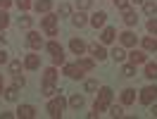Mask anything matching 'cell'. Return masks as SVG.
<instances>
[{
  "label": "cell",
  "mask_w": 157,
  "mask_h": 119,
  "mask_svg": "<svg viewBox=\"0 0 157 119\" xmlns=\"http://www.w3.org/2000/svg\"><path fill=\"white\" fill-rule=\"evenodd\" d=\"M112 88L109 86H102L100 88V95H98V100H95V105H93V112H90L88 117H98V114H102L105 109L109 107V102H112Z\"/></svg>",
  "instance_id": "1"
},
{
  "label": "cell",
  "mask_w": 157,
  "mask_h": 119,
  "mask_svg": "<svg viewBox=\"0 0 157 119\" xmlns=\"http://www.w3.org/2000/svg\"><path fill=\"white\" fill-rule=\"evenodd\" d=\"M64 107H67V100L62 98V95H57V98H52L48 102V114L50 117H62V112H64Z\"/></svg>",
  "instance_id": "2"
},
{
  "label": "cell",
  "mask_w": 157,
  "mask_h": 119,
  "mask_svg": "<svg viewBox=\"0 0 157 119\" xmlns=\"http://www.w3.org/2000/svg\"><path fill=\"white\" fill-rule=\"evenodd\" d=\"M45 50L52 55V64H62V62H64V50H62V45H59L57 40L45 43Z\"/></svg>",
  "instance_id": "3"
},
{
  "label": "cell",
  "mask_w": 157,
  "mask_h": 119,
  "mask_svg": "<svg viewBox=\"0 0 157 119\" xmlns=\"http://www.w3.org/2000/svg\"><path fill=\"white\" fill-rule=\"evenodd\" d=\"M57 14H50V12H45V17H43V29H45V33L48 36H57Z\"/></svg>",
  "instance_id": "4"
},
{
  "label": "cell",
  "mask_w": 157,
  "mask_h": 119,
  "mask_svg": "<svg viewBox=\"0 0 157 119\" xmlns=\"http://www.w3.org/2000/svg\"><path fill=\"white\" fill-rule=\"evenodd\" d=\"M152 100H157V86H145L140 90V102L143 105H152Z\"/></svg>",
  "instance_id": "5"
},
{
  "label": "cell",
  "mask_w": 157,
  "mask_h": 119,
  "mask_svg": "<svg viewBox=\"0 0 157 119\" xmlns=\"http://www.w3.org/2000/svg\"><path fill=\"white\" fill-rule=\"evenodd\" d=\"M26 43H29V48L40 50V48H43V36H40L38 31H29V36H26Z\"/></svg>",
  "instance_id": "6"
},
{
  "label": "cell",
  "mask_w": 157,
  "mask_h": 119,
  "mask_svg": "<svg viewBox=\"0 0 157 119\" xmlns=\"http://www.w3.org/2000/svg\"><path fill=\"white\" fill-rule=\"evenodd\" d=\"M128 62H131V64H145L147 52L145 50H131V52H128Z\"/></svg>",
  "instance_id": "7"
},
{
  "label": "cell",
  "mask_w": 157,
  "mask_h": 119,
  "mask_svg": "<svg viewBox=\"0 0 157 119\" xmlns=\"http://www.w3.org/2000/svg\"><path fill=\"white\" fill-rule=\"evenodd\" d=\"M17 117H19V119H33V117H36V107H33V105H19Z\"/></svg>",
  "instance_id": "8"
},
{
  "label": "cell",
  "mask_w": 157,
  "mask_h": 119,
  "mask_svg": "<svg viewBox=\"0 0 157 119\" xmlns=\"http://www.w3.org/2000/svg\"><path fill=\"white\" fill-rule=\"evenodd\" d=\"M64 74L69 79H83V69L78 64H64Z\"/></svg>",
  "instance_id": "9"
},
{
  "label": "cell",
  "mask_w": 157,
  "mask_h": 119,
  "mask_svg": "<svg viewBox=\"0 0 157 119\" xmlns=\"http://www.w3.org/2000/svg\"><path fill=\"white\" fill-rule=\"evenodd\" d=\"M88 50H90V57H93V60H98V62H102V60L107 57V50L102 48V45H98V43H93Z\"/></svg>",
  "instance_id": "10"
},
{
  "label": "cell",
  "mask_w": 157,
  "mask_h": 119,
  "mask_svg": "<svg viewBox=\"0 0 157 119\" xmlns=\"http://www.w3.org/2000/svg\"><path fill=\"white\" fill-rule=\"evenodd\" d=\"M119 40H121V45H124V48H133V45H136V33L124 31V33L119 36Z\"/></svg>",
  "instance_id": "11"
},
{
  "label": "cell",
  "mask_w": 157,
  "mask_h": 119,
  "mask_svg": "<svg viewBox=\"0 0 157 119\" xmlns=\"http://www.w3.org/2000/svg\"><path fill=\"white\" fill-rule=\"evenodd\" d=\"M69 48H71V52H74V55H83L86 43H83L81 38H71V40H69Z\"/></svg>",
  "instance_id": "12"
},
{
  "label": "cell",
  "mask_w": 157,
  "mask_h": 119,
  "mask_svg": "<svg viewBox=\"0 0 157 119\" xmlns=\"http://www.w3.org/2000/svg\"><path fill=\"white\" fill-rule=\"evenodd\" d=\"M24 67H26V69H38V67H40V55H33V52H31V55H26Z\"/></svg>",
  "instance_id": "13"
},
{
  "label": "cell",
  "mask_w": 157,
  "mask_h": 119,
  "mask_svg": "<svg viewBox=\"0 0 157 119\" xmlns=\"http://www.w3.org/2000/svg\"><path fill=\"white\" fill-rule=\"evenodd\" d=\"M105 19H107V14L100 10V12H95V14L90 17V24H93L95 29H102V26H105Z\"/></svg>",
  "instance_id": "14"
},
{
  "label": "cell",
  "mask_w": 157,
  "mask_h": 119,
  "mask_svg": "<svg viewBox=\"0 0 157 119\" xmlns=\"http://www.w3.org/2000/svg\"><path fill=\"white\" fill-rule=\"evenodd\" d=\"M114 38H117V31L112 29V26H105V29H102L100 40H102V43H114Z\"/></svg>",
  "instance_id": "15"
},
{
  "label": "cell",
  "mask_w": 157,
  "mask_h": 119,
  "mask_svg": "<svg viewBox=\"0 0 157 119\" xmlns=\"http://www.w3.org/2000/svg\"><path fill=\"white\" fill-rule=\"evenodd\" d=\"M136 102V90L133 88H126L121 93V105H133Z\"/></svg>",
  "instance_id": "16"
},
{
  "label": "cell",
  "mask_w": 157,
  "mask_h": 119,
  "mask_svg": "<svg viewBox=\"0 0 157 119\" xmlns=\"http://www.w3.org/2000/svg\"><path fill=\"white\" fill-rule=\"evenodd\" d=\"M50 7H52V0H36V2H33V10H36V12H43V14L50 12Z\"/></svg>",
  "instance_id": "17"
},
{
  "label": "cell",
  "mask_w": 157,
  "mask_h": 119,
  "mask_svg": "<svg viewBox=\"0 0 157 119\" xmlns=\"http://www.w3.org/2000/svg\"><path fill=\"white\" fill-rule=\"evenodd\" d=\"M124 24H126V26H133V24H138V14L131 10V7H128V10H124Z\"/></svg>",
  "instance_id": "18"
},
{
  "label": "cell",
  "mask_w": 157,
  "mask_h": 119,
  "mask_svg": "<svg viewBox=\"0 0 157 119\" xmlns=\"http://www.w3.org/2000/svg\"><path fill=\"white\" fill-rule=\"evenodd\" d=\"M143 50H145V52H157V40L152 38V36H145V38H143Z\"/></svg>",
  "instance_id": "19"
},
{
  "label": "cell",
  "mask_w": 157,
  "mask_h": 119,
  "mask_svg": "<svg viewBox=\"0 0 157 119\" xmlns=\"http://www.w3.org/2000/svg\"><path fill=\"white\" fill-rule=\"evenodd\" d=\"M55 79H57V69L55 67H48L43 71V83H55Z\"/></svg>",
  "instance_id": "20"
},
{
  "label": "cell",
  "mask_w": 157,
  "mask_h": 119,
  "mask_svg": "<svg viewBox=\"0 0 157 119\" xmlns=\"http://www.w3.org/2000/svg\"><path fill=\"white\" fill-rule=\"evenodd\" d=\"M71 24H74L76 29H81V26H86V24H88V19H86V14H83V12H76V14L71 17Z\"/></svg>",
  "instance_id": "21"
},
{
  "label": "cell",
  "mask_w": 157,
  "mask_h": 119,
  "mask_svg": "<svg viewBox=\"0 0 157 119\" xmlns=\"http://www.w3.org/2000/svg\"><path fill=\"white\" fill-rule=\"evenodd\" d=\"M145 76L152 79V81H157V64L155 62H145Z\"/></svg>",
  "instance_id": "22"
},
{
  "label": "cell",
  "mask_w": 157,
  "mask_h": 119,
  "mask_svg": "<svg viewBox=\"0 0 157 119\" xmlns=\"http://www.w3.org/2000/svg\"><path fill=\"white\" fill-rule=\"evenodd\" d=\"M76 64H78V67H81L83 71H90L93 67H95V60H86V57H78V60H76Z\"/></svg>",
  "instance_id": "23"
},
{
  "label": "cell",
  "mask_w": 157,
  "mask_h": 119,
  "mask_svg": "<svg viewBox=\"0 0 157 119\" xmlns=\"http://www.w3.org/2000/svg\"><path fill=\"white\" fill-rule=\"evenodd\" d=\"M143 12H145L147 17L157 14V2H152V0H145V2H143Z\"/></svg>",
  "instance_id": "24"
},
{
  "label": "cell",
  "mask_w": 157,
  "mask_h": 119,
  "mask_svg": "<svg viewBox=\"0 0 157 119\" xmlns=\"http://www.w3.org/2000/svg\"><path fill=\"white\" fill-rule=\"evenodd\" d=\"M17 98H19V88H17V86H10V88H5V100L14 102Z\"/></svg>",
  "instance_id": "25"
},
{
  "label": "cell",
  "mask_w": 157,
  "mask_h": 119,
  "mask_svg": "<svg viewBox=\"0 0 157 119\" xmlns=\"http://www.w3.org/2000/svg\"><path fill=\"white\" fill-rule=\"evenodd\" d=\"M109 55H112V60H114V62H124V60H126L124 48H112V52H109Z\"/></svg>",
  "instance_id": "26"
},
{
  "label": "cell",
  "mask_w": 157,
  "mask_h": 119,
  "mask_svg": "<svg viewBox=\"0 0 157 119\" xmlns=\"http://www.w3.org/2000/svg\"><path fill=\"white\" fill-rule=\"evenodd\" d=\"M83 102H86L83 95H71V98H69V105H71L74 109H81V107H83Z\"/></svg>",
  "instance_id": "27"
},
{
  "label": "cell",
  "mask_w": 157,
  "mask_h": 119,
  "mask_svg": "<svg viewBox=\"0 0 157 119\" xmlns=\"http://www.w3.org/2000/svg\"><path fill=\"white\" fill-rule=\"evenodd\" d=\"M55 93H57V86H55V83H43V95L52 98Z\"/></svg>",
  "instance_id": "28"
},
{
  "label": "cell",
  "mask_w": 157,
  "mask_h": 119,
  "mask_svg": "<svg viewBox=\"0 0 157 119\" xmlns=\"http://www.w3.org/2000/svg\"><path fill=\"white\" fill-rule=\"evenodd\" d=\"M121 74H124V76H128V79H131V76H136V64H131V62H128V64H124Z\"/></svg>",
  "instance_id": "29"
},
{
  "label": "cell",
  "mask_w": 157,
  "mask_h": 119,
  "mask_svg": "<svg viewBox=\"0 0 157 119\" xmlns=\"http://www.w3.org/2000/svg\"><path fill=\"white\" fill-rule=\"evenodd\" d=\"M10 26V14L5 10H0V29H7Z\"/></svg>",
  "instance_id": "30"
},
{
  "label": "cell",
  "mask_w": 157,
  "mask_h": 119,
  "mask_svg": "<svg viewBox=\"0 0 157 119\" xmlns=\"http://www.w3.org/2000/svg\"><path fill=\"white\" fill-rule=\"evenodd\" d=\"M109 114L112 117H124V107L121 105H109Z\"/></svg>",
  "instance_id": "31"
},
{
  "label": "cell",
  "mask_w": 157,
  "mask_h": 119,
  "mask_svg": "<svg viewBox=\"0 0 157 119\" xmlns=\"http://www.w3.org/2000/svg\"><path fill=\"white\" fill-rule=\"evenodd\" d=\"M69 14H71V5L62 2V5H59V17H69Z\"/></svg>",
  "instance_id": "32"
},
{
  "label": "cell",
  "mask_w": 157,
  "mask_h": 119,
  "mask_svg": "<svg viewBox=\"0 0 157 119\" xmlns=\"http://www.w3.org/2000/svg\"><path fill=\"white\" fill-rule=\"evenodd\" d=\"M10 71H12V74H19V71H21V62H19V60L10 62Z\"/></svg>",
  "instance_id": "33"
},
{
  "label": "cell",
  "mask_w": 157,
  "mask_h": 119,
  "mask_svg": "<svg viewBox=\"0 0 157 119\" xmlns=\"http://www.w3.org/2000/svg\"><path fill=\"white\" fill-rule=\"evenodd\" d=\"M90 5H93V0H76V7H78V10H88Z\"/></svg>",
  "instance_id": "34"
},
{
  "label": "cell",
  "mask_w": 157,
  "mask_h": 119,
  "mask_svg": "<svg viewBox=\"0 0 157 119\" xmlns=\"http://www.w3.org/2000/svg\"><path fill=\"white\" fill-rule=\"evenodd\" d=\"M147 31H150V33H157V17H152V19L147 21Z\"/></svg>",
  "instance_id": "35"
},
{
  "label": "cell",
  "mask_w": 157,
  "mask_h": 119,
  "mask_svg": "<svg viewBox=\"0 0 157 119\" xmlns=\"http://www.w3.org/2000/svg\"><path fill=\"white\" fill-rule=\"evenodd\" d=\"M17 7L19 10H31V0H17Z\"/></svg>",
  "instance_id": "36"
},
{
  "label": "cell",
  "mask_w": 157,
  "mask_h": 119,
  "mask_svg": "<svg viewBox=\"0 0 157 119\" xmlns=\"http://www.w3.org/2000/svg\"><path fill=\"white\" fill-rule=\"evenodd\" d=\"M24 83H26V79L19 76V74H14V86H17V88H24Z\"/></svg>",
  "instance_id": "37"
},
{
  "label": "cell",
  "mask_w": 157,
  "mask_h": 119,
  "mask_svg": "<svg viewBox=\"0 0 157 119\" xmlns=\"http://www.w3.org/2000/svg\"><path fill=\"white\" fill-rule=\"evenodd\" d=\"M114 2H117V7H119V10L124 12V10H128V2H131V0H114Z\"/></svg>",
  "instance_id": "38"
},
{
  "label": "cell",
  "mask_w": 157,
  "mask_h": 119,
  "mask_svg": "<svg viewBox=\"0 0 157 119\" xmlns=\"http://www.w3.org/2000/svg\"><path fill=\"white\" fill-rule=\"evenodd\" d=\"M86 90H88V93L98 90V81H86Z\"/></svg>",
  "instance_id": "39"
},
{
  "label": "cell",
  "mask_w": 157,
  "mask_h": 119,
  "mask_svg": "<svg viewBox=\"0 0 157 119\" xmlns=\"http://www.w3.org/2000/svg\"><path fill=\"white\" fill-rule=\"evenodd\" d=\"M19 26H21V29H29V26H31V17H21Z\"/></svg>",
  "instance_id": "40"
},
{
  "label": "cell",
  "mask_w": 157,
  "mask_h": 119,
  "mask_svg": "<svg viewBox=\"0 0 157 119\" xmlns=\"http://www.w3.org/2000/svg\"><path fill=\"white\" fill-rule=\"evenodd\" d=\"M12 5V0H0V10H7Z\"/></svg>",
  "instance_id": "41"
},
{
  "label": "cell",
  "mask_w": 157,
  "mask_h": 119,
  "mask_svg": "<svg viewBox=\"0 0 157 119\" xmlns=\"http://www.w3.org/2000/svg\"><path fill=\"white\" fill-rule=\"evenodd\" d=\"M2 62H7V52H5V50H0V64H2Z\"/></svg>",
  "instance_id": "42"
},
{
  "label": "cell",
  "mask_w": 157,
  "mask_h": 119,
  "mask_svg": "<svg viewBox=\"0 0 157 119\" xmlns=\"http://www.w3.org/2000/svg\"><path fill=\"white\" fill-rule=\"evenodd\" d=\"M150 114H152V117H157V105H152V107H150Z\"/></svg>",
  "instance_id": "43"
},
{
  "label": "cell",
  "mask_w": 157,
  "mask_h": 119,
  "mask_svg": "<svg viewBox=\"0 0 157 119\" xmlns=\"http://www.w3.org/2000/svg\"><path fill=\"white\" fill-rule=\"evenodd\" d=\"M131 2H136V5H140V2H145V0H131Z\"/></svg>",
  "instance_id": "44"
},
{
  "label": "cell",
  "mask_w": 157,
  "mask_h": 119,
  "mask_svg": "<svg viewBox=\"0 0 157 119\" xmlns=\"http://www.w3.org/2000/svg\"><path fill=\"white\" fill-rule=\"evenodd\" d=\"M0 93H2V74H0Z\"/></svg>",
  "instance_id": "45"
},
{
  "label": "cell",
  "mask_w": 157,
  "mask_h": 119,
  "mask_svg": "<svg viewBox=\"0 0 157 119\" xmlns=\"http://www.w3.org/2000/svg\"><path fill=\"white\" fill-rule=\"evenodd\" d=\"M0 40H5V33H2V29H0Z\"/></svg>",
  "instance_id": "46"
}]
</instances>
